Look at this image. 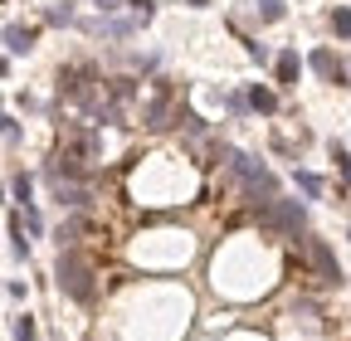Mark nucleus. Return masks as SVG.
Returning <instances> with one entry per match:
<instances>
[{
	"instance_id": "f03ea898",
	"label": "nucleus",
	"mask_w": 351,
	"mask_h": 341,
	"mask_svg": "<svg viewBox=\"0 0 351 341\" xmlns=\"http://www.w3.org/2000/svg\"><path fill=\"white\" fill-rule=\"evenodd\" d=\"M254 220H258V229H269V234H293L298 239L307 229V210L298 200H263L254 210Z\"/></svg>"
},
{
	"instance_id": "1a4fd4ad",
	"label": "nucleus",
	"mask_w": 351,
	"mask_h": 341,
	"mask_svg": "<svg viewBox=\"0 0 351 341\" xmlns=\"http://www.w3.org/2000/svg\"><path fill=\"white\" fill-rule=\"evenodd\" d=\"M249 103H254L258 112H274V108H278V93H274V88H263V83H254V93H249Z\"/></svg>"
},
{
	"instance_id": "6e6552de",
	"label": "nucleus",
	"mask_w": 351,
	"mask_h": 341,
	"mask_svg": "<svg viewBox=\"0 0 351 341\" xmlns=\"http://www.w3.org/2000/svg\"><path fill=\"white\" fill-rule=\"evenodd\" d=\"M293 181H298V190H302L307 200H322V176H317V170H298Z\"/></svg>"
},
{
	"instance_id": "dca6fc26",
	"label": "nucleus",
	"mask_w": 351,
	"mask_h": 341,
	"mask_svg": "<svg viewBox=\"0 0 351 341\" xmlns=\"http://www.w3.org/2000/svg\"><path fill=\"white\" fill-rule=\"evenodd\" d=\"M258 15L263 20H283V0H258Z\"/></svg>"
},
{
	"instance_id": "9d476101",
	"label": "nucleus",
	"mask_w": 351,
	"mask_h": 341,
	"mask_svg": "<svg viewBox=\"0 0 351 341\" xmlns=\"http://www.w3.org/2000/svg\"><path fill=\"white\" fill-rule=\"evenodd\" d=\"M44 25H73V5L64 0V5H49L44 10Z\"/></svg>"
},
{
	"instance_id": "39448f33",
	"label": "nucleus",
	"mask_w": 351,
	"mask_h": 341,
	"mask_svg": "<svg viewBox=\"0 0 351 341\" xmlns=\"http://www.w3.org/2000/svg\"><path fill=\"white\" fill-rule=\"evenodd\" d=\"M274 73H278V88H298V73H302L298 49H283V54L274 59Z\"/></svg>"
},
{
	"instance_id": "aec40b11",
	"label": "nucleus",
	"mask_w": 351,
	"mask_h": 341,
	"mask_svg": "<svg viewBox=\"0 0 351 341\" xmlns=\"http://www.w3.org/2000/svg\"><path fill=\"white\" fill-rule=\"evenodd\" d=\"M191 5H205V0H191Z\"/></svg>"
},
{
	"instance_id": "2eb2a0df",
	"label": "nucleus",
	"mask_w": 351,
	"mask_h": 341,
	"mask_svg": "<svg viewBox=\"0 0 351 341\" xmlns=\"http://www.w3.org/2000/svg\"><path fill=\"white\" fill-rule=\"evenodd\" d=\"M15 341H34V317H15Z\"/></svg>"
},
{
	"instance_id": "ddd939ff",
	"label": "nucleus",
	"mask_w": 351,
	"mask_h": 341,
	"mask_svg": "<svg viewBox=\"0 0 351 341\" xmlns=\"http://www.w3.org/2000/svg\"><path fill=\"white\" fill-rule=\"evenodd\" d=\"M332 29H337L341 39H351V10H346V5H337V10H332Z\"/></svg>"
},
{
	"instance_id": "4468645a",
	"label": "nucleus",
	"mask_w": 351,
	"mask_h": 341,
	"mask_svg": "<svg viewBox=\"0 0 351 341\" xmlns=\"http://www.w3.org/2000/svg\"><path fill=\"white\" fill-rule=\"evenodd\" d=\"M332 161H337V170H341V181L351 186V156H346V151H341L337 142H332Z\"/></svg>"
},
{
	"instance_id": "6ab92c4d",
	"label": "nucleus",
	"mask_w": 351,
	"mask_h": 341,
	"mask_svg": "<svg viewBox=\"0 0 351 341\" xmlns=\"http://www.w3.org/2000/svg\"><path fill=\"white\" fill-rule=\"evenodd\" d=\"M98 10H103V15H117V10H122V0H98Z\"/></svg>"
},
{
	"instance_id": "20e7f679",
	"label": "nucleus",
	"mask_w": 351,
	"mask_h": 341,
	"mask_svg": "<svg viewBox=\"0 0 351 341\" xmlns=\"http://www.w3.org/2000/svg\"><path fill=\"white\" fill-rule=\"evenodd\" d=\"M147 127H152V132H161V127H171V88H166V83L156 88V98L147 103Z\"/></svg>"
},
{
	"instance_id": "0eeeda50",
	"label": "nucleus",
	"mask_w": 351,
	"mask_h": 341,
	"mask_svg": "<svg viewBox=\"0 0 351 341\" xmlns=\"http://www.w3.org/2000/svg\"><path fill=\"white\" fill-rule=\"evenodd\" d=\"M5 49H10V54H29V49H34V29L5 25Z\"/></svg>"
},
{
	"instance_id": "9b49d317",
	"label": "nucleus",
	"mask_w": 351,
	"mask_h": 341,
	"mask_svg": "<svg viewBox=\"0 0 351 341\" xmlns=\"http://www.w3.org/2000/svg\"><path fill=\"white\" fill-rule=\"evenodd\" d=\"M10 253H15V259H29V244H25V229H20V220H10Z\"/></svg>"
},
{
	"instance_id": "f257e3e1",
	"label": "nucleus",
	"mask_w": 351,
	"mask_h": 341,
	"mask_svg": "<svg viewBox=\"0 0 351 341\" xmlns=\"http://www.w3.org/2000/svg\"><path fill=\"white\" fill-rule=\"evenodd\" d=\"M54 278H59V292H69L73 303H93V264H88L78 249H59Z\"/></svg>"
},
{
	"instance_id": "423d86ee",
	"label": "nucleus",
	"mask_w": 351,
	"mask_h": 341,
	"mask_svg": "<svg viewBox=\"0 0 351 341\" xmlns=\"http://www.w3.org/2000/svg\"><path fill=\"white\" fill-rule=\"evenodd\" d=\"M307 64H313V73H322L327 83H341V78H346V68L337 64L332 49H313V59H307Z\"/></svg>"
},
{
	"instance_id": "f3484780",
	"label": "nucleus",
	"mask_w": 351,
	"mask_h": 341,
	"mask_svg": "<svg viewBox=\"0 0 351 341\" xmlns=\"http://www.w3.org/2000/svg\"><path fill=\"white\" fill-rule=\"evenodd\" d=\"M5 147H20V122L5 117Z\"/></svg>"
},
{
	"instance_id": "a211bd4d",
	"label": "nucleus",
	"mask_w": 351,
	"mask_h": 341,
	"mask_svg": "<svg viewBox=\"0 0 351 341\" xmlns=\"http://www.w3.org/2000/svg\"><path fill=\"white\" fill-rule=\"evenodd\" d=\"M25 225H29V234H39V229H44V225H39V210H34V205H25Z\"/></svg>"
},
{
	"instance_id": "7ed1b4c3",
	"label": "nucleus",
	"mask_w": 351,
	"mask_h": 341,
	"mask_svg": "<svg viewBox=\"0 0 351 341\" xmlns=\"http://www.w3.org/2000/svg\"><path fill=\"white\" fill-rule=\"evenodd\" d=\"M302 253H307V264H313V273H317L322 283H341L337 253L327 249V239H313V234H307V239H302Z\"/></svg>"
},
{
	"instance_id": "f8f14e48",
	"label": "nucleus",
	"mask_w": 351,
	"mask_h": 341,
	"mask_svg": "<svg viewBox=\"0 0 351 341\" xmlns=\"http://www.w3.org/2000/svg\"><path fill=\"white\" fill-rule=\"evenodd\" d=\"M10 190H15V200H20V205H34V200H29V190H34V181L25 176V170H20V176H15V181H10Z\"/></svg>"
}]
</instances>
